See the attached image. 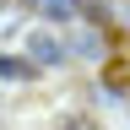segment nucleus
<instances>
[{"mask_svg":"<svg viewBox=\"0 0 130 130\" xmlns=\"http://www.w3.org/2000/svg\"><path fill=\"white\" fill-rule=\"evenodd\" d=\"M65 54H71V49L60 43V32H32V38H27V60L38 65V71H49V65H65Z\"/></svg>","mask_w":130,"mask_h":130,"instance_id":"nucleus-1","label":"nucleus"},{"mask_svg":"<svg viewBox=\"0 0 130 130\" xmlns=\"http://www.w3.org/2000/svg\"><path fill=\"white\" fill-rule=\"evenodd\" d=\"M38 76V65L27 54H0V81H32Z\"/></svg>","mask_w":130,"mask_h":130,"instance_id":"nucleus-2","label":"nucleus"},{"mask_svg":"<svg viewBox=\"0 0 130 130\" xmlns=\"http://www.w3.org/2000/svg\"><path fill=\"white\" fill-rule=\"evenodd\" d=\"M81 11H87L81 0H43V16H49V22H76Z\"/></svg>","mask_w":130,"mask_h":130,"instance_id":"nucleus-3","label":"nucleus"},{"mask_svg":"<svg viewBox=\"0 0 130 130\" xmlns=\"http://www.w3.org/2000/svg\"><path fill=\"white\" fill-rule=\"evenodd\" d=\"M60 130H92V119H81V114H76V119H60Z\"/></svg>","mask_w":130,"mask_h":130,"instance_id":"nucleus-4","label":"nucleus"},{"mask_svg":"<svg viewBox=\"0 0 130 130\" xmlns=\"http://www.w3.org/2000/svg\"><path fill=\"white\" fill-rule=\"evenodd\" d=\"M22 6H43V0H22Z\"/></svg>","mask_w":130,"mask_h":130,"instance_id":"nucleus-5","label":"nucleus"}]
</instances>
